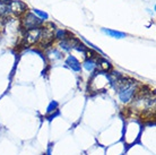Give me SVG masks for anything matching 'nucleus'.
<instances>
[{
    "instance_id": "f257e3e1",
    "label": "nucleus",
    "mask_w": 156,
    "mask_h": 155,
    "mask_svg": "<svg viewBox=\"0 0 156 155\" xmlns=\"http://www.w3.org/2000/svg\"><path fill=\"white\" fill-rule=\"evenodd\" d=\"M118 94H119V99L121 102L128 103L136 94V81H131L125 88H122L120 92H118Z\"/></svg>"
},
{
    "instance_id": "f03ea898",
    "label": "nucleus",
    "mask_w": 156,
    "mask_h": 155,
    "mask_svg": "<svg viewBox=\"0 0 156 155\" xmlns=\"http://www.w3.org/2000/svg\"><path fill=\"white\" fill-rule=\"evenodd\" d=\"M43 20L37 17L35 14H31L28 13L27 15L23 18V26L30 31V30H34V28H39L40 25H42Z\"/></svg>"
},
{
    "instance_id": "7ed1b4c3",
    "label": "nucleus",
    "mask_w": 156,
    "mask_h": 155,
    "mask_svg": "<svg viewBox=\"0 0 156 155\" xmlns=\"http://www.w3.org/2000/svg\"><path fill=\"white\" fill-rule=\"evenodd\" d=\"M9 9H10V12H12L16 15H20L27 9V6L20 0H12L9 2Z\"/></svg>"
},
{
    "instance_id": "20e7f679",
    "label": "nucleus",
    "mask_w": 156,
    "mask_h": 155,
    "mask_svg": "<svg viewBox=\"0 0 156 155\" xmlns=\"http://www.w3.org/2000/svg\"><path fill=\"white\" fill-rule=\"evenodd\" d=\"M40 39H41V28H34V30L27 31L25 41L27 42V44H34Z\"/></svg>"
},
{
    "instance_id": "39448f33",
    "label": "nucleus",
    "mask_w": 156,
    "mask_h": 155,
    "mask_svg": "<svg viewBox=\"0 0 156 155\" xmlns=\"http://www.w3.org/2000/svg\"><path fill=\"white\" fill-rule=\"evenodd\" d=\"M66 65H68V67L71 70H74L76 73H79L82 70V65L80 62L78 61V59L74 56H68V58L66 59Z\"/></svg>"
},
{
    "instance_id": "423d86ee",
    "label": "nucleus",
    "mask_w": 156,
    "mask_h": 155,
    "mask_svg": "<svg viewBox=\"0 0 156 155\" xmlns=\"http://www.w3.org/2000/svg\"><path fill=\"white\" fill-rule=\"evenodd\" d=\"M102 31L104 32L106 35H109L111 38H114V39H123L127 35L123 32H119V31H114V30H109V28H103Z\"/></svg>"
},
{
    "instance_id": "0eeeda50",
    "label": "nucleus",
    "mask_w": 156,
    "mask_h": 155,
    "mask_svg": "<svg viewBox=\"0 0 156 155\" xmlns=\"http://www.w3.org/2000/svg\"><path fill=\"white\" fill-rule=\"evenodd\" d=\"M83 67L85 68L87 71H90V73H93L94 70L96 69V67H98V62L93 60L92 58L90 59H86L85 61L83 62Z\"/></svg>"
},
{
    "instance_id": "6e6552de",
    "label": "nucleus",
    "mask_w": 156,
    "mask_h": 155,
    "mask_svg": "<svg viewBox=\"0 0 156 155\" xmlns=\"http://www.w3.org/2000/svg\"><path fill=\"white\" fill-rule=\"evenodd\" d=\"M59 108V103L57 101H51L50 103H49V105H48L47 108V113L48 114H50V113H53L55 111H57Z\"/></svg>"
},
{
    "instance_id": "1a4fd4ad",
    "label": "nucleus",
    "mask_w": 156,
    "mask_h": 155,
    "mask_svg": "<svg viewBox=\"0 0 156 155\" xmlns=\"http://www.w3.org/2000/svg\"><path fill=\"white\" fill-rule=\"evenodd\" d=\"M98 65L102 66V68H103L104 70H109L112 68L111 62H109L108 60H105V59H100V60H98Z\"/></svg>"
},
{
    "instance_id": "9d476101",
    "label": "nucleus",
    "mask_w": 156,
    "mask_h": 155,
    "mask_svg": "<svg viewBox=\"0 0 156 155\" xmlns=\"http://www.w3.org/2000/svg\"><path fill=\"white\" fill-rule=\"evenodd\" d=\"M33 12H34V14H35V15L40 16V18H42V20H48V18H49V15H48L47 13L41 12V10H39V9H33Z\"/></svg>"
},
{
    "instance_id": "9b49d317",
    "label": "nucleus",
    "mask_w": 156,
    "mask_h": 155,
    "mask_svg": "<svg viewBox=\"0 0 156 155\" xmlns=\"http://www.w3.org/2000/svg\"><path fill=\"white\" fill-rule=\"evenodd\" d=\"M67 34H68V32H67L66 30H60V31L57 32L55 36H57L58 39H60V40H66L67 39V36H66Z\"/></svg>"
},
{
    "instance_id": "f8f14e48",
    "label": "nucleus",
    "mask_w": 156,
    "mask_h": 155,
    "mask_svg": "<svg viewBox=\"0 0 156 155\" xmlns=\"http://www.w3.org/2000/svg\"><path fill=\"white\" fill-rule=\"evenodd\" d=\"M60 116V112H59V110H57V111H55V113H50V116L48 117V120L51 121L52 119H55V117Z\"/></svg>"
},
{
    "instance_id": "ddd939ff",
    "label": "nucleus",
    "mask_w": 156,
    "mask_h": 155,
    "mask_svg": "<svg viewBox=\"0 0 156 155\" xmlns=\"http://www.w3.org/2000/svg\"><path fill=\"white\" fill-rule=\"evenodd\" d=\"M52 147H53V144L50 143L47 148V153H45V155H52Z\"/></svg>"
}]
</instances>
